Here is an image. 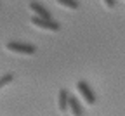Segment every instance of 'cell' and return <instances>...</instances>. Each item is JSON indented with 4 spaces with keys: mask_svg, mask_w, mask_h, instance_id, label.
<instances>
[{
    "mask_svg": "<svg viewBox=\"0 0 125 116\" xmlns=\"http://www.w3.org/2000/svg\"><path fill=\"white\" fill-rule=\"evenodd\" d=\"M31 24L40 28V29H47V31H59V24L52 19H43V18H38V16H33L31 18Z\"/></svg>",
    "mask_w": 125,
    "mask_h": 116,
    "instance_id": "cell-3",
    "label": "cell"
},
{
    "mask_svg": "<svg viewBox=\"0 0 125 116\" xmlns=\"http://www.w3.org/2000/svg\"><path fill=\"white\" fill-rule=\"evenodd\" d=\"M70 95L71 94H68V90H64V88L59 90V94H57V107H59L61 113H66L70 109Z\"/></svg>",
    "mask_w": 125,
    "mask_h": 116,
    "instance_id": "cell-4",
    "label": "cell"
},
{
    "mask_svg": "<svg viewBox=\"0 0 125 116\" xmlns=\"http://www.w3.org/2000/svg\"><path fill=\"white\" fill-rule=\"evenodd\" d=\"M7 50L14 52V54H23V56H33L37 52V47L31 43H19V42H7L5 45Z\"/></svg>",
    "mask_w": 125,
    "mask_h": 116,
    "instance_id": "cell-1",
    "label": "cell"
},
{
    "mask_svg": "<svg viewBox=\"0 0 125 116\" xmlns=\"http://www.w3.org/2000/svg\"><path fill=\"white\" fill-rule=\"evenodd\" d=\"M12 80H14V75H10V73L9 75H4L2 78H0V88H2L4 85H7V83H10Z\"/></svg>",
    "mask_w": 125,
    "mask_h": 116,
    "instance_id": "cell-8",
    "label": "cell"
},
{
    "mask_svg": "<svg viewBox=\"0 0 125 116\" xmlns=\"http://www.w3.org/2000/svg\"><path fill=\"white\" fill-rule=\"evenodd\" d=\"M103 2H104V5H106L108 9H113V7L116 5V2H115V0H103Z\"/></svg>",
    "mask_w": 125,
    "mask_h": 116,
    "instance_id": "cell-9",
    "label": "cell"
},
{
    "mask_svg": "<svg viewBox=\"0 0 125 116\" xmlns=\"http://www.w3.org/2000/svg\"><path fill=\"white\" fill-rule=\"evenodd\" d=\"M70 109H71L73 116H83V107H82L80 101L73 95H70Z\"/></svg>",
    "mask_w": 125,
    "mask_h": 116,
    "instance_id": "cell-6",
    "label": "cell"
},
{
    "mask_svg": "<svg viewBox=\"0 0 125 116\" xmlns=\"http://www.w3.org/2000/svg\"><path fill=\"white\" fill-rule=\"evenodd\" d=\"M76 88H78V92H80V95H82V99L89 104V106H92V104H96V94L92 92V88L89 87V83L85 80H80L76 83Z\"/></svg>",
    "mask_w": 125,
    "mask_h": 116,
    "instance_id": "cell-2",
    "label": "cell"
},
{
    "mask_svg": "<svg viewBox=\"0 0 125 116\" xmlns=\"http://www.w3.org/2000/svg\"><path fill=\"white\" fill-rule=\"evenodd\" d=\"M30 10L31 12H35V16H38V18H43V19H52V16H51V12L49 10H47L42 4H38V2H35V0H33V2H30Z\"/></svg>",
    "mask_w": 125,
    "mask_h": 116,
    "instance_id": "cell-5",
    "label": "cell"
},
{
    "mask_svg": "<svg viewBox=\"0 0 125 116\" xmlns=\"http://www.w3.org/2000/svg\"><path fill=\"white\" fill-rule=\"evenodd\" d=\"M57 4L66 7V9H71V10H76L78 9V2L76 0H57Z\"/></svg>",
    "mask_w": 125,
    "mask_h": 116,
    "instance_id": "cell-7",
    "label": "cell"
}]
</instances>
